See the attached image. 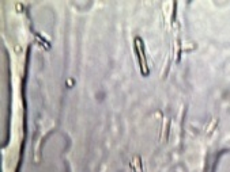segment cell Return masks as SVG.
Returning a JSON list of instances; mask_svg holds the SVG:
<instances>
[{"instance_id":"obj_1","label":"cell","mask_w":230,"mask_h":172,"mask_svg":"<svg viewBox=\"0 0 230 172\" xmlns=\"http://www.w3.org/2000/svg\"><path fill=\"white\" fill-rule=\"evenodd\" d=\"M135 47H136V53H138V57H139V64H140V68H142V72H145V75H147L149 73V69H147V64H146L145 49H143L142 41L139 38L135 39Z\"/></svg>"}]
</instances>
